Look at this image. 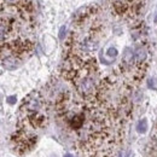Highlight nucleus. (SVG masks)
Returning <instances> with one entry per match:
<instances>
[{
  "label": "nucleus",
  "mask_w": 157,
  "mask_h": 157,
  "mask_svg": "<svg viewBox=\"0 0 157 157\" xmlns=\"http://www.w3.org/2000/svg\"><path fill=\"white\" fill-rule=\"evenodd\" d=\"M2 65L7 70H15L20 67V60L13 56H10V57H6V59L2 60Z\"/></svg>",
  "instance_id": "f257e3e1"
},
{
  "label": "nucleus",
  "mask_w": 157,
  "mask_h": 157,
  "mask_svg": "<svg viewBox=\"0 0 157 157\" xmlns=\"http://www.w3.org/2000/svg\"><path fill=\"white\" fill-rule=\"evenodd\" d=\"M145 58H146V52L144 51V48L138 47L136 50V52H134V60L137 63H143Z\"/></svg>",
  "instance_id": "f03ea898"
},
{
  "label": "nucleus",
  "mask_w": 157,
  "mask_h": 157,
  "mask_svg": "<svg viewBox=\"0 0 157 157\" xmlns=\"http://www.w3.org/2000/svg\"><path fill=\"white\" fill-rule=\"evenodd\" d=\"M137 131L139 133H141V134L146 133V131H147V120H146V118H143V120H140V121L138 122Z\"/></svg>",
  "instance_id": "7ed1b4c3"
},
{
  "label": "nucleus",
  "mask_w": 157,
  "mask_h": 157,
  "mask_svg": "<svg viewBox=\"0 0 157 157\" xmlns=\"http://www.w3.org/2000/svg\"><path fill=\"white\" fill-rule=\"evenodd\" d=\"M109 57H113V58H115L116 56H117V50L115 48V47H110L109 50H108V53H106Z\"/></svg>",
  "instance_id": "20e7f679"
},
{
  "label": "nucleus",
  "mask_w": 157,
  "mask_h": 157,
  "mask_svg": "<svg viewBox=\"0 0 157 157\" xmlns=\"http://www.w3.org/2000/svg\"><path fill=\"white\" fill-rule=\"evenodd\" d=\"M16 100H17V97H16V96L6 97V101H7L9 104H15V103H16Z\"/></svg>",
  "instance_id": "39448f33"
},
{
  "label": "nucleus",
  "mask_w": 157,
  "mask_h": 157,
  "mask_svg": "<svg viewBox=\"0 0 157 157\" xmlns=\"http://www.w3.org/2000/svg\"><path fill=\"white\" fill-rule=\"evenodd\" d=\"M155 82H156V80H155V78H150V80H149V88H152V90H156V86H155Z\"/></svg>",
  "instance_id": "423d86ee"
},
{
  "label": "nucleus",
  "mask_w": 157,
  "mask_h": 157,
  "mask_svg": "<svg viewBox=\"0 0 157 157\" xmlns=\"http://www.w3.org/2000/svg\"><path fill=\"white\" fill-rule=\"evenodd\" d=\"M65 30H67V28H65V27H62V28H60V32H59V39H60V40L64 39V35H65Z\"/></svg>",
  "instance_id": "0eeeda50"
},
{
  "label": "nucleus",
  "mask_w": 157,
  "mask_h": 157,
  "mask_svg": "<svg viewBox=\"0 0 157 157\" xmlns=\"http://www.w3.org/2000/svg\"><path fill=\"white\" fill-rule=\"evenodd\" d=\"M64 157H73V156H71L70 154H65V155H64Z\"/></svg>",
  "instance_id": "6e6552de"
},
{
  "label": "nucleus",
  "mask_w": 157,
  "mask_h": 157,
  "mask_svg": "<svg viewBox=\"0 0 157 157\" xmlns=\"http://www.w3.org/2000/svg\"><path fill=\"white\" fill-rule=\"evenodd\" d=\"M10 1H12V0H10Z\"/></svg>",
  "instance_id": "1a4fd4ad"
}]
</instances>
